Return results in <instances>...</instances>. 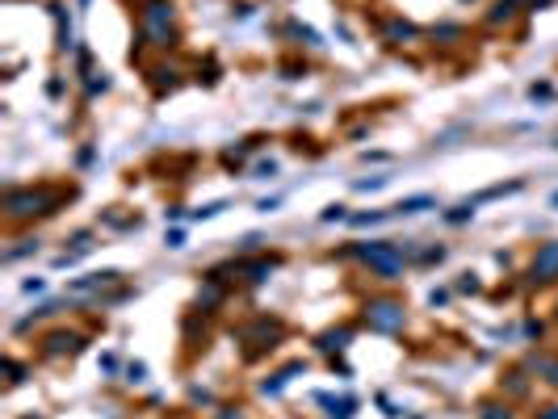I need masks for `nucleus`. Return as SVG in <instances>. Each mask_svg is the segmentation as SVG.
<instances>
[{
	"instance_id": "1",
	"label": "nucleus",
	"mask_w": 558,
	"mask_h": 419,
	"mask_svg": "<svg viewBox=\"0 0 558 419\" xmlns=\"http://www.w3.org/2000/svg\"><path fill=\"white\" fill-rule=\"evenodd\" d=\"M370 323H374L378 332H395V327H403V311H399L395 302H374V306H370Z\"/></svg>"
},
{
	"instance_id": "2",
	"label": "nucleus",
	"mask_w": 558,
	"mask_h": 419,
	"mask_svg": "<svg viewBox=\"0 0 558 419\" xmlns=\"http://www.w3.org/2000/svg\"><path fill=\"white\" fill-rule=\"evenodd\" d=\"M533 277H538V281H554L558 277V243H546V248L538 252V260H533Z\"/></svg>"
},
{
	"instance_id": "3",
	"label": "nucleus",
	"mask_w": 558,
	"mask_h": 419,
	"mask_svg": "<svg viewBox=\"0 0 558 419\" xmlns=\"http://www.w3.org/2000/svg\"><path fill=\"white\" fill-rule=\"evenodd\" d=\"M487 419H508V411L500 416V407H487Z\"/></svg>"
}]
</instances>
